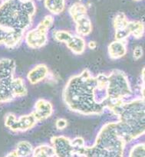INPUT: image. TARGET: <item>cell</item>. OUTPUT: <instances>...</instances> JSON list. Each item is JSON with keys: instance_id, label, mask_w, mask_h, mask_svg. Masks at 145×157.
Masks as SVG:
<instances>
[{"instance_id": "cell-3", "label": "cell", "mask_w": 145, "mask_h": 157, "mask_svg": "<svg viewBox=\"0 0 145 157\" xmlns=\"http://www.w3.org/2000/svg\"><path fill=\"white\" fill-rule=\"evenodd\" d=\"M126 144L118 131L117 122L108 123L99 130L94 145L84 147L81 157H122Z\"/></svg>"}, {"instance_id": "cell-1", "label": "cell", "mask_w": 145, "mask_h": 157, "mask_svg": "<svg viewBox=\"0 0 145 157\" xmlns=\"http://www.w3.org/2000/svg\"><path fill=\"white\" fill-rule=\"evenodd\" d=\"M105 74L94 76L88 69L71 77L62 92L63 101L72 112L84 116L101 115L108 109Z\"/></svg>"}, {"instance_id": "cell-6", "label": "cell", "mask_w": 145, "mask_h": 157, "mask_svg": "<svg viewBox=\"0 0 145 157\" xmlns=\"http://www.w3.org/2000/svg\"><path fill=\"white\" fill-rule=\"evenodd\" d=\"M38 123L32 112L29 114L22 115L19 118H17L14 113H9L5 117L6 127L14 133H22L32 130Z\"/></svg>"}, {"instance_id": "cell-29", "label": "cell", "mask_w": 145, "mask_h": 157, "mask_svg": "<svg viewBox=\"0 0 145 157\" xmlns=\"http://www.w3.org/2000/svg\"><path fill=\"white\" fill-rule=\"evenodd\" d=\"M144 55V50L141 46L138 45L134 48L133 51V57L135 60L141 59Z\"/></svg>"}, {"instance_id": "cell-9", "label": "cell", "mask_w": 145, "mask_h": 157, "mask_svg": "<svg viewBox=\"0 0 145 157\" xmlns=\"http://www.w3.org/2000/svg\"><path fill=\"white\" fill-rule=\"evenodd\" d=\"M51 144L55 150L56 156H75V150L72 145V141L65 136H55L51 138Z\"/></svg>"}, {"instance_id": "cell-5", "label": "cell", "mask_w": 145, "mask_h": 157, "mask_svg": "<svg viewBox=\"0 0 145 157\" xmlns=\"http://www.w3.org/2000/svg\"><path fill=\"white\" fill-rule=\"evenodd\" d=\"M107 92L110 106L124 101L132 94L131 85L127 75L123 71L115 69L107 75ZM108 107V108H109Z\"/></svg>"}, {"instance_id": "cell-28", "label": "cell", "mask_w": 145, "mask_h": 157, "mask_svg": "<svg viewBox=\"0 0 145 157\" xmlns=\"http://www.w3.org/2000/svg\"><path fill=\"white\" fill-rule=\"evenodd\" d=\"M67 120L65 118H58L56 121H55V127L58 130H63L68 127Z\"/></svg>"}, {"instance_id": "cell-19", "label": "cell", "mask_w": 145, "mask_h": 157, "mask_svg": "<svg viewBox=\"0 0 145 157\" xmlns=\"http://www.w3.org/2000/svg\"><path fill=\"white\" fill-rule=\"evenodd\" d=\"M127 28L131 32V35L136 39H140L144 35V23L142 21H129Z\"/></svg>"}, {"instance_id": "cell-35", "label": "cell", "mask_w": 145, "mask_h": 157, "mask_svg": "<svg viewBox=\"0 0 145 157\" xmlns=\"http://www.w3.org/2000/svg\"><path fill=\"white\" fill-rule=\"evenodd\" d=\"M0 1H1V0H0Z\"/></svg>"}, {"instance_id": "cell-33", "label": "cell", "mask_w": 145, "mask_h": 157, "mask_svg": "<svg viewBox=\"0 0 145 157\" xmlns=\"http://www.w3.org/2000/svg\"><path fill=\"white\" fill-rule=\"evenodd\" d=\"M38 1H42V0H38Z\"/></svg>"}, {"instance_id": "cell-16", "label": "cell", "mask_w": 145, "mask_h": 157, "mask_svg": "<svg viewBox=\"0 0 145 157\" xmlns=\"http://www.w3.org/2000/svg\"><path fill=\"white\" fill-rule=\"evenodd\" d=\"M66 46L73 54L76 55H81L85 52L87 43L84 37L78 35H73L72 38L66 43Z\"/></svg>"}, {"instance_id": "cell-18", "label": "cell", "mask_w": 145, "mask_h": 157, "mask_svg": "<svg viewBox=\"0 0 145 157\" xmlns=\"http://www.w3.org/2000/svg\"><path fill=\"white\" fill-rule=\"evenodd\" d=\"M12 85L15 98H23L28 94V89L25 81L22 78H15L12 79Z\"/></svg>"}, {"instance_id": "cell-34", "label": "cell", "mask_w": 145, "mask_h": 157, "mask_svg": "<svg viewBox=\"0 0 145 157\" xmlns=\"http://www.w3.org/2000/svg\"><path fill=\"white\" fill-rule=\"evenodd\" d=\"M23 1H27V0H23Z\"/></svg>"}, {"instance_id": "cell-22", "label": "cell", "mask_w": 145, "mask_h": 157, "mask_svg": "<svg viewBox=\"0 0 145 157\" xmlns=\"http://www.w3.org/2000/svg\"><path fill=\"white\" fill-rule=\"evenodd\" d=\"M34 147L28 141H20L15 147V152L18 157H27L31 156L33 152Z\"/></svg>"}, {"instance_id": "cell-31", "label": "cell", "mask_w": 145, "mask_h": 157, "mask_svg": "<svg viewBox=\"0 0 145 157\" xmlns=\"http://www.w3.org/2000/svg\"><path fill=\"white\" fill-rule=\"evenodd\" d=\"M6 156H8V157H18V154H17V153L15 152V150H13V151L9 153L7 155H6Z\"/></svg>"}, {"instance_id": "cell-12", "label": "cell", "mask_w": 145, "mask_h": 157, "mask_svg": "<svg viewBox=\"0 0 145 157\" xmlns=\"http://www.w3.org/2000/svg\"><path fill=\"white\" fill-rule=\"evenodd\" d=\"M127 52V41L115 40L109 44L108 47V53L110 58L118 60L125 56Z\"/></svg>"}, {"instance_id": "cell-26", "label": "cell", "mask_w": 145, "mask_h": 157, "mask_svg": "<svg viewBox=\"0 0 145 157\" xmlns=\"http://www.w3.org/2000/svg\"><path fill=\"white\" fill-rule=\"evenodd\" d=\"M53 24L54 17L52 16V15H47L41 19V21H40L39 23H38L37 27L40 28V29H43V30L46 31V32H49V31L50 30L51 28L52 27Z\"/></svg>"}, {"instance_id": "cell-27", "label": "cell", "mask_w": 145, "mask_h": 157, "mask_svg": "<svg viewBox=\"0 0 145 157\" xmlns=\"http://www.w3.org/2000/svg\"><path fill=\"white\" fill-rule=\"evenodd\" d=\"M131 36V32L127 25L125 28L119 30L115 31V38L118 41H127V38Z\"/></svg>"}, {"instance_id": "cell-7", "label": "cell", "mask_w": 145, "mask_h": 157, "mask_svg": "<svg viewBox=\"0 0 145 157\" xmlns=\"http://www.w3.org/2000/svg\"><path fill=\"white\" fill-rule=\"evenodd\" d=\"M25 32L0 25V45L9 49L18 48L24 39Z\"/></svg>"}, {"instance_id": "cell-32", "label": "cell", "mask_w": 145, "mask_h": 157, "mask_svg": "<svg viewBox=\"0 0 145 157\" xmlns=\"http://www.w3.org/2000/svg\"><path fill=\"white\" fill-rule=\"evenodd\" d=\"M134 1H136V2H139V1H142V0H134Z\"/></svg>"}, {"instance_id": "cell-30", "label": "cell", "mask_w": 145, "mask_h": 157, "mask_svg": "<svg viewBox=\"0 0 145 157\" xmlns=\"http://www.w3.org/2000/svg\"><path fill=\"white\" fill-rule=\"evenodd\" d=\"M87 46L89 49H91V50H94V49H95L97 47H98V43H97L95 41L92 40V41H90L88 43Z\"/></svg>"}, {"instance_id": "cell-24", "label": "cell", "mask_w": 145, "mask_h": 157, "mask_svg": "<svg viewBox=\"0 0 145 157\" xmlns=\"http://www.w3.org/2000/svg\"><path fill=\"white\" fill-rule=\"evenodd\" d=\"M73 34L66 30H56L53 32V38L55 41L61 43H66L72 38Z\"/></svg>"}, {"instance_id": "cell-23", "label": "cell", "mask_w": 145, "mask_h": 157, "mask_svg": "<svg viewBox=\"0 0 145 157\" xmlns=\"http://www.w3.org/2000/svg\"><path fill=\"white\" fill-rule=\"evenodd\" d=\"M129 21L130 20L127 18V17L126 16V15L124 12H118V13H117L115 16L114 17L113 21H112L115 31L125 28L127 25V24H128Z\"/></svg>"}, {"instance_id": "cell-25", "label": "cell", "mask_w": 145, "mask_h": 157, "mask_svg": "<svg viewBox=\"0 0 145 157\" xmlns=\"http://www.w3.org/2000/svg\"><path fill=\"white\" fill-rule=\"evenodd\" d=\"M128 156L131 157H144L145 144L144 143H138L134 145L129 151Z\"/></svg>"}, {"instance_id": "cell-14", "label": "cell", "mask_w": 145, "mask_h": 157, "mask_svg": "<svg viewBox=\"0 0 145 157\" xmlns=\"http://www.w3.org/2000/svg\"><path fill=\"white\" fill-rule=\"evenodd\" d=\"M74 21L75 23V32L78 35L86 37L93 31L92 21L88 15L79 17Z\"/></svg>"}, {"instance_id": "cell-10", "label": "cell", "mask_w": 145, "mask_h": 157, "mask_svg": "<svg viewBox=\"0 0 145 157\" xmlns=\"http://www.w3.org/2000/svg\"><path fill=\"white\" fill-rule=\"evenodd\" d=\"M53 112V105L50 101L45 99H38L35 102L34 111L32 113L35 115L38 122H41L49 119Z\"/></svg>"}, {"instance_id": "cell-21", "label": "cell", "mask_w": 145, "mask_h": 157, "mask_svg": "<svg viewBox=\"0 0 145 157\" xmlns=\"http://www.w3.org/2000/svg\"><path fill=\"white\" fill-rule=\"evenodd\" d=\"M69 13L73 21H75L79 17L88 15L87 6L81 2H76L69 7Z\"/></svg>"}, {"instance_id": "cell-13", "label": "cell", "mask_w": 145, "mask_h": 157, "mask_svg": "<svg viewBox=\"0 0 145 157\" xmlns=\"http://www.w3.org/2000/svg\"><path fill=\"white\" fill-rule=\"evenodd\" d=\"M13 78L0 80V104L9 103L16 98L12 85V79Z\"/></svg>"}, {"instance_id": "cell-15", "label": "cell", "mask_w": 145, "mask_h": 157, "mask_svg": "<svg viewBox=\"0 0 145 157\" xmlns=\"http://www.w3.org/2000/svg\"><path fill=\"white\" fill-rule=\"evenodd\" d=\"M16 64L12 58H2L0 59V80L9 79L15 77Z\"/></svg>"}, {"instance_id": "cell-20", "label": "cell", "mask_w": 145, "mask_h": 157, "mask_svg": "<svg viewBox=\"0 0 145 157\" xmlns=\"http://www.w3.org/2000/svg\"><path fill=\"white\" fill-rule=\"evenodd\" d=\"M32 156L33 157H55L56 156V153L52 145L41 144L34 148Z\"/></svg>"}, {"instance_id": "cell-17", "label": "cell", "mask_w": 145, "mask_h": 157, "mask_svg": "<svg viewBox=\"0 0 145 157\" xmlns=\"http://www.w3.org/2000/svg\"><path fill=\"white\" fill-rule=\"evenodd\" d=\"M44 6L52 15H58L65 9V0H44Z\"/></svg>"}, {"instance_id": "cell-4", "label": "cell", "mask_w": 145, "mask_h": 157, "mask_svg": "<svg viewBox=\"0 0 145 157\" xmlns=\"http://www.w3.org/2000/svg\"><path fill=\"white\" fill-rule=\"evenodd\" d=\"M32 0H3L0 3V25L25 32L36 13Z\"/></svg>"}, {"instance_id": "cell-2", "label": "cell", "mask_w": 145, "mask_h": 157, "mask_svg": "<svg viewBox=\"0 0 145 157\" xmlns=\"http://www.w3.org/2000/svg\"><path fill=\"white\" fill-rule=\"evenodd\" d=\"M144 98H138L129 101H119L108 108L118 117V130L127 144L144 134Z\"/></svg>"}, {"instance_id": "cell-8", "label": "cell", "mask_w": 145, "mask_h": 157, "mask_svg": "<svg viewBox=\"0 0 145 157\" xmlns=\"http://www.w3.org/2000/svg\"><path fill=\"white\" fill-rule=\"evenodd\" d=\"M49 32L43 30L38 27L31 29L25 33L24 39L28 47L32 49H38L44 47L49 41Z\"/></svg>"}, {"instance_id": "cell-11", "label": "cell", "mask_w": 145, "mask_h": 157, "mask_svg": "<svg viewBox=\"0 0 145 157\" xmlns=\"http://www.w3.org/2000/svg\"><path fill=\"white\" fill-rule=\"evenodd\" d=\"M49 75L50 71L48 66L45 64H38L29 71L27 75V80L31 84L35 85L49 78Z\"/></svg>"}]
</instances>
